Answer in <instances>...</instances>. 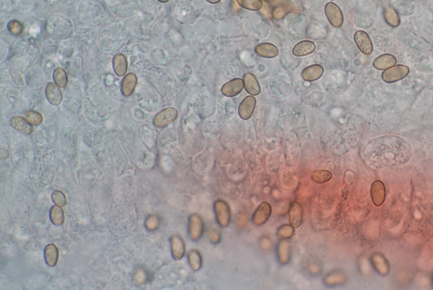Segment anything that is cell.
<instances>
[{
    "label": "cell",
    "instance_id": "e575fe53",
    "mask_svg": "<svg viewBox=\"0 0 433 290\" xmlns=\"http://www.w3.org/2000/svg\"><path fill=\"white\" fill-rule=\"evenodd\" d=\"M51 197H52L53 202H54V204L57 205V206L63 207H65L66 203H67L66 195L60 190H55V191H54V192L52 193Z\"/></svg>",
    "mask_w": 433,
    "mask_h": 290
},
{
    "label": "cell",
    "instance_id": "d6986e66",
    "mask_svg": "<svg viewBox=\"0 0 433 290\" xmlns=\"http://www.w3.org/2000/svg\"><path fill=\"white\" fill-rule=\"evenodd\" d=\"M9 124L15 130H18L21 133L29 136L33 133V124H31L27 121V118L21 117V116H14L11 118Z\"/></svg>",
    "mask_w": 433,
    "mask_h": 290
},
{
    "label": "cell",
    "instance_id": "d4e9b609",
    "mask_svg": "<svg viewBox=\"0 0 433 290\" xmlns=\"http://www.w3.org/2000/svg\"><path fill=\"white\" fill-rule=\"evenodd\" d=\"M346 280V276L344 272L333 271L326 274L324 278V284L326 287H334L343 284Z\"/></svg>",
    "mask_w": 433,
    "mask_h": 290
},
{
    "label": "cell",
    "instance_id": "603a6c76",
    "mask_svg": "<svg viewBox=\"0 0 433 290\" xmlns=\"http://www.w3.org/2000/svg\"><path fill=\"white\" fill-rule=\"evenodd\" d=\"M113 68L114 73L118 76L122 77L125 75L127 72L128 62L127 59L124 54L118 53L113 57Z\"/></svg>",
    "mask_w": 433,
    "mask_h": 290
},
{
    "label": "cell",
    "instance_id": "7c38bea8",
    "mask_svg": "<svg viewBox=\"0 0 433 290\" xmlns=\"http://www.w3.org/2000/svg\"><path fill=\"white\" fill-rule=\"evenodd\" d=\"M371 195L374 204L377 207L383 204L386 198V188L382 181H374L371 186Z\"/></svg>",
    "mask_w": 433,
    "mask_h": 290
},
{
    "label": "cell",
    "instance_id": "4fadbf2b",
    "mask_svg": "<svg viewBox=\"0 0 433 290\" xmlns=\"http://www.w3.org/2000/svg\"><path fill=\"white\" fill-rule=\"evenodd\" d=\"M289 218L290 224L294 228H300L302 223L303 207L299 202L294 201L291 203L289 209Z\"/></svg>",
    "mask_w": 433,
    "mask_h": 290
},
{
    "label": "cell",
    "instance_id": "7402d4cb",
    "mask_svg": "<svg viewBox=\"0 0 433 290\" xmlns=\"http://www.w3.org/2000/svg\"><path fill=\"white\" fill-rule=\"evenodd\" d=\"M315 50H316V45L314 42L305 40L298 42L293 48L292 53L295 57H304L311 54Z\"/></svg>",
    "mask_w": 433,
    "mask_h": 290
},
{
    "label": "cell",
    "instance_id": "8fae6325",
    "mask_svg": "<svg viewBox=\"0 0 433 290\" xmlns=\"http://www.w3.org/2000/svg\"><path fill=\"white\" fill-rule=\"evenodd\" d=\"M256 100L253 96H247V98H244L239 106V115L243 120H247L252 118L253 112L255 111Z\"/></svg>",
    "mask_w": 433,
    "mask_h": 290
},
{
    "label": "cell",
    "instance_id": "ac0fdd59",
    "mask_svg": "<svg viewBox=\"0 0 433 290\" xmlns=\"http://www.w3.org/2000/svg\"><path fill=\"white\" fill-rule=\"evenodd\" d=\"M324 69L320 65H312L307 66L301 72V78L309 82L318 80L323 76Z\"/></svg>",
    "mask_w": 433,
    "mask_h": 290
},
{
    "label": "cell",
    "instance_id": "d590c367",
    "mask_svg": "<svg viewBox=\"0 0 433 290\" xmlns=\"http://www.w3.org/2000/svg\"><path fill=\"white\" fill-rule=\"evenodd\" d=\"M321 270H322V266L317 259H309L308 265H307V271L309 273L313 275H318L321 272Z\"/></svg>",
    "mask_w": 433,
    "mask_h": 290
},
{
    "label": "cell",
    "instance_id": "e0dca14e",
    "mask_svg": "<svg viewBox=\"0 0 433 290\" xmlns=\"http://www.w3.org/2000/svg\"><path fill=\"white\" fill-rule=\"evenodd\" d=\"M255 53L264 59H273L279 55V49L273 43L262 42L255 46Z\"/></svg>",
    "mask_w": 433,
    "mask_h": 290
},
{
    "label": "cell",
    "instance_id": "9a60e30c",
    "mask_svg": "<svg viewBox=\"0 0 433 290\" xmlns=\"http://www.w3.org/2000/svg\"><path fill=\"white\" fill-rule=\"evenodd\" d=\"M45 94L49 104L52 105L58 106L61 104L63 100L62 92L60 91V86L55 83H48V86H46Z\"/></svg>",
    "mask_w": 433,
    "mask_h": 290
},
{
    "label": "cell",
    "instance_id": "484cf974",
    "mask_svg": "<svg viewBox=\"0 0 433 290\" xmlns=\"http://www.w3.org/2000/svg\"><path fill=\"white\" fill-rule=\"evenodd\" d=\"M383 17L385 20L386 23L392 27H397L400 25V17L397 10L392 7L387 6L383 10Z\"/></svg>",
    "mask_w": 433,
    "mask_h": 290
},
{
    "label": "cell",
    "instance_id": "ba28073f",
    "mask_svg": "<svg viewBox=\"0 0 433 290\" xmlns=\"http://www.w3.org/2000/svg\"><path fill=\"white\" fill-rule=\"evenodd\" d=\"M272 214V207L271 205L263 201L259 205L258 207L255 209L253 215V222L255 226H261L265 224L270 218Z\"/></svg>",
    "mask_w": 433,
    "mask_h": 290
},
{
    "label": "cell",
    "instance_id": "5bb4252c",
    "mask_svg": "<svg viewBox=\"0 0 433 290\" xmlns=\"http://www.w3.org/2000/svg\"><path fill=\"white\" fill-rule=\"evenodd\" d=\"M171 254L175 260H180L185 254V245L184 240L179 235H174L170 239Z\"/></svg>",
    "mask_w": 433,
    "mask_h": 290
},
{
    "label": "cell",
    "instance_id": "4dcf8cb0",
    "mask_svg": "<svg viewBox=\"0 0 433 290\" xmlns=\"http://www.w3.org/2000/svg\"><path fill=\"white\" fill-rule=\"evenodd\" d=\"M332 173L327 170H317L311 175V179L316 183H324L332 180Z\"/></svg>",
    "mask_w": 433,
    "mask_h": 290
},
{
    "label": "cell",
    "instance_id": "f35d334b",
    "mask_svg": "<svg viewBox=\"0 0 433 290\" xmlns=\"http://www.w3.org/2000/svg\"><path fill=\"white\" fill-rule=\"evenodd\" d=\"M159 225V220L157 218V217L151 216L145 221V227L150 231H153L158 227Z\"/></svg>",
    "mask_w": 433,
    "mask_h": 290
},
{
    "label": "cell",
    "instance_id": "4316f807",
    "mask_svg": "<svg viewBox=\"0 0 433 290\" xmlns=\"http://www.w3.org/2000/svg\"><path fill=\"white\" fill-rule=\"evenodd\" d=\"M44 258L45 261L48 266H56L58 259H59V251H58L56 246L50 244L45 247Z\"/></svg>",
    "mask_w": 433,
    "mask_h": 290
},
{
    "label": "cell",
    "instance_id": "b9f144b4",
    "mask_svg": "<svg viewBox=\"0 0 433 290\" xmlns=\"http://www.w3.org/2000/svg\"><path fill=\"white\" fill-rule=\"evenodd\" d=\"M157 1H159V2H160V3H168V2H169V0H157Z\"/></svg>",
    "mask_w": 433,
    "mask_h": 290
},
{
    "label": "cell",
    "instance_id": "52a82bcc",
    "mask_svg": "<svg viewBox=\"0 0 433 290\" xmlns=\"http://www.w3.org/2000/svg\"><path fill=\"white\" fill-rule=\"evenodd\" d=\"M354 41L359 50L365 55H371L373 52V44L371 37L364 31H357L354 35Z\"/></svg>",
    "mask_w": 433,
    "mask_h": 290
},
{
    "label": "cell",
    "instance_id": "277c9868",
    "mask_svg": "<svg viewBox=\"0 0 433 290\" xmlns=\"http://www.w3.org/2000/svg\"><path fill=\"white\" fill-rule=\"evenodd\" d=\"M409 74V68L408 66L403 65H395L391 68L383 71L382 79L384 82L392 84L403 80Z\"/></svg>",
    "mask_w": 433,
    "mask_h": 290
},
{
    "label": "cell",
    "instance_id": "f1b7e54d",
    "mask_svg": "<svg viewBox=\"0 0 433 290\" xmlns=\"http://www.w3.org/2000/svg\"><path fill=\"white\" fill-rule=\"evenodd\" d=\"M49 218H50L51 222H53V224L56 225V226L62 225L65 222V214H64L62 207L57 206V205L51 207Z\"/></svg>",
    "mask_w": 433,
    "mask_h": 290
},
{
    "label": "cell",
    "instance_id": "ab89813d",
    "mask_svg": "<svg viewBox=\"0 0 433 290\" xmlns=\"http://www.w3.org/2000/svg\"><path fill=\"white\" fill-rule=\"evenodd\" d=\"M0 157L2 159H5L8 157V151L5 150V149H3V148H1L0 149Z\"/></svg>",
    "mask_w": 433,
    "mask_h": 290
},
{
    "label": "cell",
    "instance_id": "3957f363",
    "mask_svg": "<svg viewBox=\"0 0 433 290\" xmlns=\"http://www.w3.org/2000/svg\"><path fill=\"white\" fill-rule=\"evenodd\" d=\"M205 225L202 217L197 213H193L188 220V234L193 242L201 240L204 234Z\"/></svg>",
    "mask_w": 433,
    "mask_h": 290
},
{
    "label": "cell",
    "instance_id": "60d3db41",
    "mask_svg": "<svg viewBox=\"0 0 433 290\" xmlns=\"http://www.w3.org/2000/svg\"><path fill=\"white\" fill-rule=\"evenodd\" d=\"M208 3H213V4H215V3H219L221 0H207Z\"/></svg>",
    "mask_w": 433,
    "mask_h": 290
},
{
    "label": "cell",
    "instance_id": "74e56055",
    "mask_svg": "<svg viewBox=\"0 0 433 290\" xmlns=\"http://www.w3.org/2000/svg\"><path fill=\"white\" fill-rule=\"evenodd\" d=\"M208 238H209L210 242L213 245H215V246L218 245L221 242V234H220L218 231L216 230V229H214V228H212L208 232Z\"/></svg>",
    "mask_w": 433,
    "mask_h": 290
},
{
    "label": "cell",
    "instance_id": "f546056e",
    "mask_svg": "<svg viewBox=\"0 0 433 290\" xmlns=\"http://www.w3.org/2000/svg\"><path fill=\"white\" fill-rule=\"evenodd\" d=\"M295 228L291 224H284L277 230L276 236L279 240H289L294 236Z\"/></svg>",
    "mask_w": 433,
    "mask_h": 290
},
{
    "label": "cell",
    "instance_id": "6da1fadb",
    "mask_svg": "<svg viewBox=\"0 0 433 290\" xmlns=\"http://www.w3.org/2000/svg\"><path fill=\"white\" fill-rule=\"evenodd\" d=\"M364 154L368 164L376 169L403 165L411 157V146L400 136H381L368 144Z\"/></svg>",
    "mask_w": 433,
    "mask_h": 290
},
{
    "label": "cell",
    "instance_id": "1f68e13d",
    "mask_svg": "<svg viewBox=\"0 0 433 290\" xmlns=\"http://www.w3.org/2000/svg\"><path fill=\"white\" fill-rule=\"evenodd\" d=\"M236 1L241 7L252 11H258L262 8L261 0H236Z\"/></svg>",
    "mask_w": 433,
    "mask_h": 290
},
{
    "label": "cell",
    "instance_id": "8992f818",
    "mask_svg": "<svg viewBox=\"0 0 433 290\" xmlns=\"http://www.w3.org/2000/svg\"><path fill=\"white\" fill-rule=\"evenodd\" d=\"M178 118V111L174 108H167L153 118V124L157 128L166 127L167 125L171 124Z\"/></svg>",
    "mask_w": 433,
    "mask_h": 290
},
{
    "label": "cell",
    "instance_id": "30bf717a",
    "mask_svg": "<svg viewBox=\"0 0 433 290\" xmlns=\"http://www.w3.org/2000/svg\"><path fill=\"white\" fill-rule=\"evenodd\" d=\"M244 88H245L244 80L241 78H235L226 82L222 86L221 92L223 96H225L227 98H234L235 96L240 94Z\"/></svg>",
    "mask_w": 433,
    "mask_h": 290
},
{
    "label": "cell",
    "instance_id": "ffe728a7",
    "mask_svg": "<svg viewBox=\"0 0 433 290\" xmlns=\"http://www.w3.org/2000/svg\"><path fill=\"white\" fill-rule=\"evenodd\" d=\"M137 85V76L134 73L125 74L121 82V93L125 97L133 94Z\"/></svg>",
    "mask_w": 433,
    "mask_h": 290
},
{
    "label": "cell",
    "instance_id": "7bdbcfd3",
    "mask_svg": "<svg viewBox=\"0 0 433 290\" xmlns=\"http://www.w3.org/2000/svg\"><path fill=\"white\" fill-rule=\"evenodd\" d=\"M266 2H273V1H276V0H265Z\"/></svg>",
    "mask_w": 433,
    "mask_h": 290
},
{
    "label": "cell",
    "instance_id": "5b68a950",
    "mask_svg": "<svg viewBox=\"0 0 433 290\" xmlns=\"http://www.w3.org/2000/svg\"><path fill=\"white\" fill-rule=\"evenodd\" d=\"M325 15L327 21L335 28H339L344 24V15L341 9L336 3L329 2L325 5Z\"/></svg>",
    "mask_w": 433,
    "mask_h": 290
},
{
    "label": "cell",
    "instance_id": "83f0119b",
    "mask_svg": "<svg viewBox=\"0 0 433 290\" xmlns=\"http://www.w3.org/2000/svg\"><path fill=\"white\" fill-rule=\"evenodd\" d=\"M188 262L190 265V268L194 272H198L201 270L202 266V257L201 253L196 250H191L187 254Z\"/></svg>",
    "mask_w": 433,
    "mask_h": 290
},
{
    "label": "cell",
    "instance_id": "8d00e7d4",
    "mask_svg": "<svg viewBox=\"0 0 433 290\" xmlns=\"http://www.w3.org/2000/svg\"><path fill=\"white\" fill-rule=\"evenodd\" d=\"M7 28L9 30V33H11L12 35L15 36L20 35L21 32H22V29H23L21 22H19L16 20L9 21L8 26H7Z\"/></svg>",
    "mask_w": 433,
    "mask_h": 290
},
{
    "label": "cell",
    "instance_id": "2e32d148",
    "mask_svg": "<svg viewBox=\"0 0 433 290\" xmlns=\"http://www.w3.org/2000/svg\"><path fill=\"white\" fill-rule=\"evenodd\" d=\"M397 64V59L393 54L384 53L374 59L372 65L378 71H386Z\"/></svg>",
    "mask_w": 433,
    "mask_h": 290
},
{
    "label": "cell",
    "instance_id": "44dd1931",
    "mask_svg": "<svg viewBox=\"0 0 433 290\" xmlns=\"http://www.w3.org/2000/svg\"><path fill=\"white\" fill-rule=\"evenodd\" d=\"M245 89L252 96H257L261 92V86L256 77L252 73H247L244 75Z\"/></svg>",
    "mask_w": 433,
    "mask_h": 290
},
{
    "label": "cell",
    "instance_id": "836d02e7",
    "mask_svg": "<svg viewBox=\"0 0 433 290\" xmlns=\"http://www.w3.org/2000/svg\"><path fill=\"white\" fill-rule=\"evenodd\" d=\"M27 121L33 125H39L42 122V116L41 113L30 110L25 113Z\"/></svg>",
    "mask_w": 433,
    "mask_h": 290
},
{
    "label": "cell",
    "instance_id": "7a4b0ae2",
    "mask_svg": "<svg viewBox=\"0 0 433 290\" xmlns=\"http://www.w3.org/2000/svg\"><path fill=\"white\" fill-rule=\"evenodd\" d=\"M214 210L217 224L221 228L229 227L231 221V213L227 202L223 200H217L214 202Z\"/></svg>",
    "mask_w": 433,
    "mask_h": 290
},
{
    "label": "cell",
    "instance_id": "d6a6232c",
    "mask_svg": "<svg viewBox=\"0 0 433 290\" xmlns=\"http://www.w3.org/2000/svg\"><path fill=\"white\" fill-rule=\"evenodd\" d=\"M53 78H54V83L61 88L66 87L67 84H68V77H67L66 71H64L62 68H58L54 71Z\"/></svg>",
    "mask_w": 433,
    "mask_h": 290
},
{
    "label": "cell",
    "instance_id": "9c48e42d",
    "mask_svg": "<svg viewBox=\"0 0 433 290\" xmlns=\"http://www.w3.org/2000/svg\"><path fill=\"white\" fill-rule=\"evenodd\" d=\"M277 260L281 266H286L291 260V246L288 240H279L275 249Z\"/></svg>",
    "mask_w": 433,
    "mask_h": 290
},
{
    "label": "cell",
    "instance_id": "cb8c5ba5",
    "mask_svg": "<svg viewBox=\"0 0 433 290\" xmlns=\"http://www.w3.org/2000/svg\"><path fill=\"white\" fill-rule=\"evenodd\" d=\"M371 263L373 265L374 268L377 270V272L381 275L386 276L389 274V263L383 254H377V253L374 254L371 256Z\"/></svg>",
    "mask_w": 433,
    "mask_h": 290
}]
</instances>
